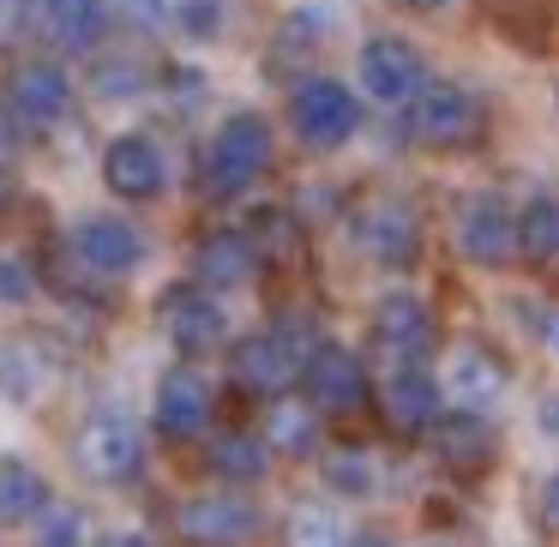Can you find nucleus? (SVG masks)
<instances>
[{
    "label": "nucleus",
    "instance_id": "14",
    "mask_svg": "<svg viewBox=\"0 0 559 547\" xmlns=\"http://www.w3.org/2000/svg\"><path fill=\"white\" fill-rule=\"evenodd\" d=\"M151 427H157L163 439H199L211 427V385L199 367H169V373L157 379V391H151Z\"/></svg>",
    "mask_w": 559,
    "mask_h": 547
},
{
    "label": "nucleus",
    "instance_id": "26",
    "mask_svg": "<svg viewBox=\"0 0 559 547\" xmlns=\"http://www.w3.org/2000/svg\"><path fill=\"white\" fill-rule=\"evenodd\" d=\"M265 445L271 457H307V451L319 445V409L313 403H277V409L265 415Z\"/></svg>",
    "mask_w": 559,
    "mask_h": 547
},
{
    "label": "nucleus",
    "instance_id": "32",
    "mask_svg": "<svg viewBox=\"0 0 559 547\" xmlns=\"http://www.w3.org/2000/svg\"><path fill=\"white\" fill-rule=\"evenodd\" d=\"M103 97H133V91H139V79H133V61H103Z\"/></svg>",
    "mask_w": 559,
    "mask_h": 547
},
{
    "label": "nucleus",
    "instance_id": "34",
    "mask_svg": "<svg viewBox=\"0 0 559 547\" xmlns=\"http://www.w3.org/2000/svg\"><path fill=\"white\" fill-rule=\"evenodd\" d=\"M121 7L133 25H163V13H169V0H121Z\"/></svg>",
    "mask_w": 559,
    "mask_h": 547
},
{
    "label": "nucleus",
    "instance_id": "24",
    "mask_svg": "<svg viewBox=\"0 0 559 547\" xmlns=\"http://www.w3.org/2000/svg\"><path fill=\"white\" fill-rule=\"evenodd\" d=\"M205 463H211V475H223L229 487H247V481H265L271 445H265V433H217Z\"/></svg>",
    "mask_w": 559,
    "mask_h": 547
},
{
    "label": "nucleus",
    "instance_id": "8",
    "mask_svg": "<svg viewBox=\"0 0 559 547\" xmlns=\"http://www.w3.org/2000/svg\"><path fill=\"white\" fill-rule=\"evenodd\" d=\"M349 241L361 247L373 265L403 271L415 259V247H421V217H415V205H409V199H397V193L361 199L355 217H349Z\"/></svg>",
    "mask_w": 559,
    "mask_h": 547
},
{
    "label": "nucleus",
    "instance_id": "10",
    "mask_svg": "<svg viewBox=\"0 0 559 547\" xmlns=\"http://www.w3.org/2000/svg\"><path fill=\"white\" fill-rule=\"evenodd\" d=\"M73 253H79V265H85L91 277L121 283V277H133V271L145 265L151 241H145V229H139V223L103 211V217H85V223L73 229Z\"/></svg>",
    "mask_w": 559,
    "mask_h": 547
},
{
    "label": "nucleus",
    "instance_id": "35",
    "mask_svg": "<svg viewBox=\"0 0 559 547\" xmlns=\"http://www.w3.org/2000/svg\"><path fill=\"white\" fill-rule=\"evenodd\" d=\"M542 518H547V530L559 535V469L542 481Z\"/></svg>",
    "mask_w": 559,
    "mask_h": 547
},
{
    "label": "nucleus",
    "instance_id": "25",
    "mask_svg": "<svg viewBox=\"0 0 559 547\" xmlns=\"http://www.w3.org/2000/svg\"><path fill=\"white\" fill-rule=\"evenodd\" d=\"M43 391H49V355L25 337H7L0 343V397L37 403Z\"/></svg>",
    "mask_w": 559,
    "mask_h": 547
},
{
    "label": "nucleus",
    "instance_id": "13",
    "mask_svg": "<svg viewBox=\"0 0 559 547\" xmlns=\"http://www.w3.org/2000/svg\"><path fill=\"white\" fill-rule=\"evenodd\" d=\"M511 373L487 343H451L445 367H439V391H445L451 409H493L506 397Z\"/></svg>",
    "mask_w": 559,
    "mask_h": 547
},
{
    "label": "nucleus",
    "instance_id": "22",
    "mask_svg": "<svg viewBox=\"0 0 559 547\" xmlns=\"http://www.w3.org/2000/svg\"><path fill=\"white\" fill-rule=\"evenodd\" d=\"M518 259L535 271L559 265V193H535L518 205Z\"/></svg>",
    "mask_w": 559,
    "mask_h": 547
},
{
    "label": "nucleus",
    "instance_id": "11",
    "mask_svg": "<svg viewBox=\"0 0 559 547\" xmlns=\"http://www.w3.org/2000/svg\"><path fill=\"white\" fill-rule=\"evenodd\" d=\"M433 307L421 301L415 289H385L373 301V343L385 361H427L433 355Z\"/></svg>",
    "mask_w": 559,
    "mask_h": 547
},
{
    "label": "nucleus",
    "instance_id": "29",
    "mask_svg": "<svg viewBox=\"0 0 559 547\" xmlns=\"http://www.w3.org/2000/svg\"><path fill=\"white\" fill-rule=\"evenodd\" d=\"M31 547H85V511L49 499V506L31 518Z\"/></svg>",
    "mask_w": 559,
    "mask_h": 547
},
{
    "label": "nucleus",
    "instance_id": "30",
    "mask_svg": "<svg viewBox=\"0 0 559 547\" xmlns=\"http://www.w3.org/2000/svg\"><path fill=\"white\" fill-rule=\"evenodd\" d=\"M181 25H187V37L211 43V37H217V25H223L217 0H181Z\"/></svg>",
    "mask_w": 559,
    "mask_h": 547
},
{
    "label": "nucleus",
    "instance_id": "20",
    "mask_svg": "<svg viewBox=\"0 0 559 547\" xmlns=\"http://www.w3.org/2000/svg\"><path fill=\"white\" fill-rule=\"evenodd\" d=\"M427 433L439 439L445 463H457V469H481V463L493 457V427H487V409H451V403H445Z\"/></svg>",
    "mask_w": 559,
    "mask_h": 547
},
{
    "label": "nucleus",
    "instance_id": "12",
    "mask_svg": "<svg viewBox=\"0 0 559 547\" xmlns=\"http://www.w3.org/2000/svg\"><path fill=\"white\" fill-rule=\"evenodd\" d=\"M103 187H109L115 199H127V205L163 199L169 193V157H163V145H151L145 133L109 139V151H103Z\"/></svg>",
    "mask_w": 559,
    "mask_h": 547
},
{
    "label": "nucleus",
    "instance_id": "36",
    "mask_svg": "<svg viewBox=\"0 0 559 547\" xmlns=\"http://www.w3.org/2000/svg\"><path fill=\"white\" fill-rule=\"evenodd\" d=\"M13 145H19V121L7 115V103H0V163L13 157Z\"/></svg>",
    "mask_w": 559,
    "mask_h": 547
},
{
    "label": "nucleus",
    "instance_id": "3",
    "mask_svg": "<svg viewBox=\"0 0 559 547\" xmlns=\"http://www.w3.org/2000/svg\"><path fill=\"white\" fill-rule=\"evenodd\" d=\"M403 115H409V139L427 151H469L487 127L481 97H475L469 85H457V79H427V85L403 103Z\"/></svg>",
    "mask_w": 559,
    "mask_h": 547
},
{
    "label": "nucleus",
    "instance_id": "16",
    "mask_svg": "<svg viewBox=\"0 0 559 547\" xmlns=\"http://www.w3.org/2000/svg\"><path fill=\"white\" fill-rule=\"evenodd\" d=\"M67 103H73V79H67V67H55V61L13 67V85H7V115H13L19 127L43 133V127H55L67 115Z\"/></svg>",
    "mask_w": 559,
    "mask_h": 547
},
{
    "label": "nucleus",
    "instance_id": "7",
    "mask_svg": "<svg viewBox=\"0 0 559 547\" xmlns=\"http://www.w3.org/2000/svg\"><path fill=\"white\" fill-rule=\"evenodd\" d=\"M451 241L469 265L481 271H506L518 265V205L499 193H469L451 217Z\"/></svg>",
    "mask_w": 559,
    "mask_h": 547
},
{
    "label": "nucleus",
    "instance_id": "4",
    "mask_svg": "<svg viewBox=\"0 0 559 547\" xmlns=\"http://www.w3.org/2000/svg\"><path fill=\"white\" fill-rule=\"evenodd\" d=\"M289 133L301 139L307 151H343L361 133V97H355L343 79L307 73L301 85L289 91Z\"/></svg>",
    "mask_w": 559,
    "mask_h": 547
},
{
    "label": "nucleus",
    "instance_id": "1",
    "mask_svg": "<svg viewBox=\"0 0 559 547\" xmlns=\"http://www.w3.org/2000/svg\"><path fill=\"white\" fill-rule=\"evenodd\" d=\"M271 151H277V133L259 109H235L229 121L211 133L205 145V193L211 199H235L271 169Z\"/></svg>",
    "mask_w": 559,
    "mask_h": 547
},
{
    "label": "nucleus",
    "instance_id": "33",
    "mask_svg": "<svg viewBox=\"0 0 559 547\" xmlns=\"http://www.w3.org/2000/svg\"><path fill=\"white\" fill-rule=\"evenodd\" d=\"M530 331L547 343V349L559 355V307H530Z\"/></svg>",
    "mask_w": 559,
    "mask_h": 547
},
{
    "label": "nucleus",
    "instance_id": "31",
    "mask_svg": "<svg viewBox=\"0 0 559 547\" xmlns=\"http://www.w3.org/2000/svg\"><path fill=\"white\" fill-rule=\"evenodd\" d=\"M0 301H31V271H25V259H0Z\"/></svg>",
    "mask_w": 559,
    "mask_h": 547
},
{
    "label": "nucleus",
    "instance_id": "9",
    "mask_svg": "<svg viewBox=\"0 0 559 547\" xmlns=\"http://www.w3.org/2000/svg\"><path fill=\"white\" fill-rule=\"evenodd\" d=\"M295 385L307 391V403H313L319 415H355L367 403V367L355 349H343V343H313L301 361V379Z\"/></svg>",
    "mask_w": 559,
    "mask_h": 547
},
{
    "label": "nucleus",
    "instance_id": "27",
    "mask_svg": "<svg viewBox=\"0 0 559 547\" xmlns=\"http://www.w3.org/2000/svg\"><path fill=\"white\" fill-rule=\"evenodd\" d=\"M283 547H355V535L331 506H295L289 530H283Z\"/></svg>",
    "mask_w": 559,
    "mask_h": 547
},
{
    "label": "nucleus",
    "instance_id": "6",
    "mask_svg": "<svg viewBox=\"0 0 559 547\" xmlns=\"http://www.w3.org/2000/svg\"><path fill=\"white\" fill-rule=\"evenodd\" d=\"M427 79H433L427 55L409 37H367L355 55V97L379 103V109H403Z\"/></svg>",
    "mask_w": 559,
    "mask_h": 547
},
{
    "label": "nucleus",
    "instance_id": "38",
    "mask_svg": "<svg viewBox=\"0 0 559 547\" xmlns=\"http://www.w3.org/2000/svg\"><path fill=\"white\" fill-rule=\"evenodd\" d=\"M403 7H409V13H421V19H433V13H451L457 0H403Z\"/></svg>",
    "mask_w": 559,
    "mask_h": 547
},
{
    "label": "nucleus",
    "instance_id": "15",
    "mask_svg": "<svg viewBox=\"0 0 559 547\" xmlns=\"http://www.w3.org/2000/svg\"><path fill=\"white\" fill-rule=\"evenodd\" d=\"M181 535L193 547H241L259 535V506L247 494H199L181 506Z\"/></svg>",
    "mask_w": 559,
    "mask_h": 547
},
{
    "label": "nucleus",
    "instance_id": "17",
    "mask_svg": "<svg viewBox=\"0 0 559 547\" xmlns=\"http://www.w3.org/2000/svg\"><path fill=\"white\" fill-rule=\"evenodd\" d=\"M163 331H169V343L181 355H211L229 337V313H223L217 289L193 283V289H175L169 301H163Z\"/></svg>",
    "mask_w": 559,
    "mask_h": 547
},
{
    "label": "nucleus",
    "instance_id": "2",
    "mask_svg": "<svg viewBox=\"0 0 559 547\" xmlns=\"http://www.w3.org/2000/svg\"><path fill=\"white\" fill-rule=\"evenodd\" d=\"M73 457L97 487H133L139 475H145V433H139V421L121 403H97V409L79 421Z\"/></svg>",
    "mask_w": 559,
    "mask_h": 547
},
{
    "label": "nucleus",
    "instance_id": "18",
    "mask_svg": "<svg viewBox=\"0 0 559 547\" xmlns=\"http://www.w3.org/2000/svg\"><path fill=\"white\" fill-rule=\"evenodd\" d=\"M379 397H385V415H391V427H397V433H427V427L439 421V409H445L439 373L427 361H391Z\"/></svg>",
    "mask_w": 559,
    "mask_h": 547
},
{
    "label": "nucleus",
    "instance_id": "19",
    "mask_svg": "<svg viewBox=\"0 0 559 547\" xmlns=\"http://www.w3.org/2000/svg\"><path fill=\"white\" fill-rule=\"evenodd\" d=\"M253 271H259L253 235H241V229L199 235V247H193V283H205V289H241V283H253Z\"/></svg>",
    "mask_w": 559,
    "mask_h": 547
},
{
    "label": "nucleus",
    "instance_id": "37",
    "mask_svg": "<svg viewBox=\"0 0 559 547\" xmlns=\"http://www.w3.org/2000/svg\"><path fill=\"white\" fill-rule=\"evenodd\" d=\"M97 547H151V535L145 530H115V535H103Z\"/></svg>",
    "mask_w": 559,
    "mask_h": 547
},
{
    "label": "nucleus",
    "instance_id": "23",
    "mask_svg": "<svg viewBox=\"0 0 559 547\" xmlns=\"http://www.w3.org/2000/svg\"><path fill=\"white\" fill-rule=\"evenodd\" d=\"M49 475L31 457H0V523H31L49 506Z\"/></svg>",
    "mask_w": 559,
    "mask_h": 547
},
{
    "label": "nucleus",
    "instance_id": "28",
    "mask_svg": "<svg viewBox=\"0 0 559 547\" xmlns=\"http://www.w3.org/2000/svg\"><path fill=\"white\" fill-rule=\"evenodd\" d=\"M325 487L337 499H373V487H379L373 457H367V451H331L325 457Z\"/></svg>",
    "mask_w": 559,
    "mask_h": 547
},
{
    "label": "nucleus",
    "instance_id": "39",
    "mask_svg": "<svg viewBox=\"0 0 559 547\" xmlns=\"http://www.w3.org/2000/svg\"><path fill=\"white\" fill-rule=\"evenodd\" d=\"M0 205H7V163H0Z\"/></svg>",
    "mask_w": 559,
    "mask_h": 547
},
{
    "label": "nucleus",
    "instance_id": "5",
    "mask_svg": "<svg viewBox=\"0 0 559 547\" xmlns=\"http://www.w3.org/2000/svg\"><path fill=\"white\" fill-rule=\"evenodd\" d=\"M313 349L301 325H271V331H253L229 349V373L241 391H259V397H283V391L301 379V361Z\"/></svg>",
    "mask_w": 559,
    "mask_h": 547
},
{
    "label": "nucleus",
    "instance_id": "21",
    "mask_svg": "<svg viewBox=\"0 0 559 547\" xmlns=\"http://www.w3.org/2000/svg\"><path fill=\"white\" fill-rule=\"evenodd\" d=\"M43 25H49V37L67 55H91V49H103L109 7L103 0H43Z\"/></svg>",
    "mask_w": 559,
    "mask_h": 547
}]
</instances>
